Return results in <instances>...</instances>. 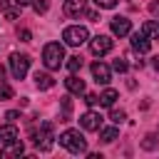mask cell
Masks as SVG:
<instances>
[{"label":"cell","instance_id":"cell-1","mask_svg":"<svg viewBox=\"0 0 159 159\" xmlns=\"http://www.w3.org/2000/svg\"><path fill=\"white\" fill-rule=\"evenodd\" d=\"M42 62L47 70H60L65 62V47L60 42H47L42 50Z\"/></svg>","mask_w":159,"mask_h":159},{"label":"cell","instance_id":"cell-2","mask_svg":"<svg viewBox=\"0 0 159 159\" xmlns=\"http://www.w3.org/2000/svg\"><path fill=\"white\" fill-rule=\"evenodd\" d=\"M60 144H62L67 152H72V154H84V152H87V142H84V137L80 134V129H67V132H62V134H60Z\"/></svg>","mask_w":159,"mask_h":159},{"label":"cell","instance_id":"cell-3","mask_svg":"<svg viewBox=\"0 0 159 159\" xmlns=\"http://www.w3.org/2000/svg\"><path fill=\"white\" fill-rule=\"evenodd\" d=\"M52 144H55V127H52V122H42L40 132L35 134V147L40 152H50Z\"/></svg>","mask_w":159,"mask_h":159},{"label":"cell","instance_id":"cell-4","mask_svg":"<svg viewBox=\"0 0 159 159\" xmlns=\"http://www.w3.org/2000/svg\"><path fill=\"white\" fill-rule=\"evenodd\" d=\"M62 40H65L67 45H72V47H80L82 42L89 40V32H87V27H82V25H70V27L62 30Z\"/></svg>","mask_w":159,"mask_h":159},{"label":"cell","instance_id":"cell-5","mask_svg":"<svg viewBox=\"0 0 159 159\" xmlns=\"http://www.w3.org/2000/svg\"><path fill=\"white\" fill-rule=\"evenodd\" d=\"M30 70V57L27 55H20V52H12L10 55V72L15 80H22Z\"/></svg>","mask_w":159,"mask_h":159},{"label":"cell","instance_id":"cell-6","mask_svg":"<svg viewBox=\"0 0 159 159\" xmlns=\"http://www.w3.org/2000/svg\"><path fill=\"white\" fill-rule=\"evenodd\" d=\"M112 40L107 37V35H97V37H92L89 40V50H92V55H97V57H102V55H107V52H112Z\"/></svg>","mask_w":159,"mask_h":159},{"label":"cell","instance_id":"cell-7","mask_svg":"<svg viewBox=\"0 0 159 159\" xmlns=\"http://www.w3.org/2000/svg\"><path fill=\"white\" fill-rule=\"evenodd\" d=\"M109 27H112V32H114L117 37H124V35L132 32V22H129L127 17H122V15L112 17V20H109Z\"/></svg>","mask_w":159,"mask_h":159},{"label":"cell","instance_id":"cell-8","mask_svg":"<svg viewBox=\"0 0 159 159\" xmlns=\"http://www.w3.org/2000/svg\"><path fill=\"white\" fill-rule=\"evenodd\" d=\"M80 124H82V129L94 132V129L102 127V114H99V112H84V114L80 117Z\"/></svg>","mask_w":159,"mask_h":159},{"label":"cell","instance_id":"cell-9","mask_svg":"<svg viewBox=\"0 0 159 159\" xmlns=\"http://www.w3.org/2000/svg\"><path fill=\"white\" fill-rule=\"evenodd\" d=\"M92 77H94V82H99V84H109L112 72H109V67H107L104 62H92Z\"/></svg>","mask_w":159,"mask_h":159},{"label":"cell","instance_id":"cell-10","mask_svg":"<svg viewBox=\"0 0 159 159\" xmlns=\"http://www.w3.org/2000/svg\"><path fill=\"white\" fill-rule=\"evenodd\" d=\"M132 50H134V52H139V55L149 52V50H152L149 37H147L144 32H134V35H132Z\"/></svg>","mask_w":159,"mask_h":159},{"label":"cell","instance_id":"cell-11","mask_svg":"<svg viewBox=\"0 0 159 159\" xmlns=\"http://www.w3.org/2000/svg\"><path fill=\"white\" fill-rule=\"evenodd\" d=\"M65 87H67V92H70V94H84V80H80L75 72L65 80Z\"/></svg>","mask_w":159,"mask_h":159},{"label":"cell","instance_id":"cell-12","mask_svg":"<svg viewBox=\"0 0 159 159\" xmlns=\"http://www.w3.org/2000/svg\"><path fill=\"white\" fill-rule=\"evenodd\" d=\"M25 152V147H22V142L20 139H15V142H7V144H2V149H0V157H20Z\"/></svg>","mask_w":159,"mask_h":159},{"label":"cell","instance_id":"cell-13","mask_svg":"<svg viewBox=\"0 0 159 159\" xmlns=\"http://www.w3.org/2000/svg\"><path fill=\"white\" fill-rule=\"evenodd\" d=\"M84 2H87V0H65L62 10H65V15L75 17V15H82V12H84Z\"/></svg>","mask_w":159,"mask_h":159},{"label":"cell","instance_id":"cell-14","mask_svg":"<svg viewBox=\"0 0 159 159\" xmlns=\"http://www.w3.org/2000/svg\"><path fill=\"white\" fill-rule=\"evenodd\" d=\"M35 84H37V89H50V87H55V80L47 72H35Z\"/></svg>","mask_w":159,"mask_h":159},{"label":"cell","instance_id":"cell-15","mask_svg":"<svg viewBox=\"0 0 159 159\" xmlns=\"http://www.w3.org/2000/svg\"><path fill=\"white\" fill-rule=\"evenodd\" d=\"M15 139H17V129L12 127V122H10V124H5V127H0V144L15 142Z\"/></svg>","mask_w":159,"mask_h":159},{"label":"cell","instance_id":"cell-16","mask_svg":"<svg viewBox=\"0 0 159 159\" xmlns=\"http://www.w3.org/2000/svg\"><path fill=\"white\" fill-rule=\"evenodd\" d=\"M20 7H22V5L12 7L10 0H0V10H2V15H5L7 20H17V17H20Z\"/></svg>","mask_w":159,"mask_h":159},{"label":"cell","instance_id":"cell-17","mask_svg":"<svg viewBox=\"0 0 159 159\" xmlns=\"http://www.w3.org/2000/svg\"><path fill=\"white\" fill-rule=\"evenodd\" d=\"M117 137H119V129L117 127H99V139L104 144H112Z\"/></svg>","mask_w":159,"mask_h":159},{"label":"cell","instance_id":"cell-18","mask_svg":"<svg viewBox=\"0 0 159 159\" xmlns=\"http://www.w3.org/2000/svg\"><path fill=\"white\" fill-rule=\"evenodd\" d=\"M142 32H144L147 37H154V40H159V22H154V20H147V22L142 25Z\"/></svg>","mask_w":159,"mask_h":159},{"label":"cell","instance_id":"cell-19","mask_svg":"<svg viewBox=\"0 0 159 159\" xmlns=\"http://www.w3.org/2000/svg\"><path fill=\"white\" fill-rule=\"evenodd\" d=\"M114 99H117V92H114V89H104V92L99 94V104H102V107H112Z\"/></svg>","mask_w":159,"mask_h":159},{"label":"cell","instance_id":"cell-20","mask_svg":"<svg viewBox=\"0 0 159 159\" xmlns=\"http://www.w3.org/2000/svg\"><path fill=\"white\" fill-rule=\"evenodd\" d=\"M67 70H70V72H77V70H82V57H80V55H75V57H67Z\"/></svg>","mask_w":159,"mask_h":159},{"label":"cell","instance_id":"cell-21","mask_svg":"<svg viewBox=\"0 0 159 159\" xmlns=\"http://www.w3.org/2000/svg\"><path fill=\"white\" fill-rule=\"evenodd\" d=\"M70 112H72V102H70V97H62V119L60 122H70Z\"/></svg>","mask_w":159,"mask_h":159},{"label":"cell","instance_id":"cell-22","mask_svg":"<svg viewBox=\"0 0 159 159\" xmlns=\"http://www.w3.org/2000/svg\"><path fill=\"white\" fill-rule=\"evenodd\" d=\"M109 119H112L114 124H122V122L127 119V112H124V109H112V112H109Z\"/></svg>","mask_w":159,"mask_h":159},{"label":"cell","instance_id":"cell-23","mask_svg":"<svg viewBox=\"0 0 159 159\" xmlns=\"http://www.w3.org/2000/svg\"><path fill=\"white\" fill-rule=\"evenodd\" d=\"M112 70H114V72H127V70H129V65H127V60H124V57H117V60L112 62Z\"/></svg>","mask_w":159,"mask_h":159},{"label":"cell","instance_id":"cell-24","mask_svg":"<svg viewBox=\"0 0 159 159\" xmlns=\"http://www.w3.org/2000/svg\"><path fill=\"white\" fill-rule=\"evenodd\" d=\"M32 7H35V12L40 15V12H47L50 2H47V0H32Z\"/></svg>","mask_w":159,"mask_h":159},{"label":"cell","instance_id":"cell-25","mask_svg":"<svg viewBox=\"0 0 159 159\" xmlns=\"http://www.w3.org/2000/svg\"><path fill=\"white\" fill-rule=\"evenodd\" d=\"M12 87L10 84H0V99H12Z\"/></svg>","mask_w":159,"mask_h":159},{"label":"cell","instance_id":"cell-26","mask_svg":"<svg viewBox=\"0 0 159 159\" xmlns=\"http://www.w3.org/2000/svg\"><path fill=\"white\" fill-rule=\"evenodd\" d=\"M94 5L97 7H104V10H112L117 5V0H94Z\"/></svg>","mask_w":159,"mask_h":159},{"label":"cell","instance_id":"cell-27","mask_svg":"<svg viewBox=\"0 0 159 159\" xmlns=\"http://www.w3.org/2000/svg\"><path fill=\"white\" fill-rule=\"evenodd\" d=\"M84 102H87L89 107H94V104H99V97H97L94 92H87V94H84Z\"/></svg>","mask_w":159,"mask_h":159},{"label":"cell","instance_id":"cell-28","mask_svg":"<svg viewBox=\"0 0 159 159\" xmlns=\"http://www.w3.org/2000/svg\"><path fill=\"white\" fill-rule=\"evenodd\" d=\"M142 147H144V149H154V147H157V137H154V134H149V137L142 142Z\"/></svg>","mask_w":159,"mask_h":159},{"label":"cell","instance_id":"cell-29","mask_svg":"<svg viewBox=\"0 0 159 159\" xmlns=\"http://www.w3.org/2000/svg\"><path fill=\"white\" fill-rule=\"evenodd\" d=\"M17 37H20L22 42H30V40H32V32H30V30H17Z\"/></svg>","mask_w":159,"mask_h":159},{"label":"cell","instance_id":"cell-30","mask_svg":"<svg viewBox=\"0 0 159 159\" xmlns=\"http://www.w3.org/2000/svg\"><path fill=\"white\" fill-rule=\"evenodd\" d=\"M5 119L7 122H15V119H20V112L17 109H10V112H5Z\"/></svg>","mask_w":159,"mask_h":159},{"label":"cell","instance_id":"cell-31","mask_svg":"<svg viewBox=\"0 0 159 159\" xmlns=\"http://www.w3.org/2000/svg\"><path fill=\"white\" fill-rule=\"evenodd\" d=\"M149 12H152V15H159V2H157V0L149 2Z\"/></svg>","mask_w":159,"mask_h":159},{"label":"cell","instance_id":"cell-32","mask_svg":"<svg viewBox=\"0 0 159 159\" xmlns=\"http://www.w3.org/2000/svg\"><path fill=\"white\" fill-rule=\"evenodd\" d=\"M97 17H99V15H97V12H94V10H89V12H87V20H92V22H94V20H97Z\"/></svg>","mask_w":159,"mask_h":159},{"label":"cell","instance_id":"cell-33","mask_svg":"<svg viewBox=\"0 0 159 159\" xmlns=\"http://www.w3.org/2000/svg\"><path fill=\"white\" fill-rule=\"evenodd\" d=\"M154 70H157V72H159V55H157V57H154Z\"/></svg>","mask_w":159,"mask_h":159},{"label":"cell","instance_id":"cell-34","mask_svg":"<svg viewBox=\"0 0 159 159\" xmlns=\"http://www.w3.org/2000/svg\"><path fill=\"white\" fill-rule=\"evenodd\" d=\"M15 2H17V5H30L32 0H15Z\"/></svg>","mask_w":159,"mask_h":159},{"label":"cell","instance_id":"cell-35","mask_svg":"<svg viewBox=\"0 0 159 159\" xmlns=\"http://www.w3.org/2000/svg\"><path fill=\"white\" fill-rule=\"evenodd\" d=\"M2 77H5V67L0 65V80H2Z\"/></svg>","mask_w":159,"mask_h":159}]
</instances>
